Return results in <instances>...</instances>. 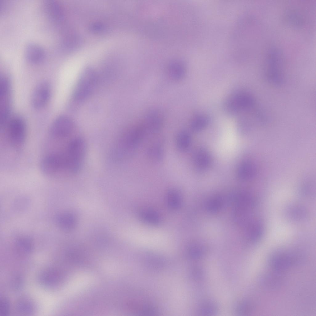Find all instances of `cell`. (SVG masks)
<instances>
[{"label": "cell", "instance_id": "obj_19", "mask_svg": "<svg viewBox=\"0 0 316 316\" xmlns=\"http://www.w3.org/2000/svg\"><path fill=\"white\" fill-rule=\"evenodd\" d=\"M168 69L170 77L175 80L182 78L185 74V66L179 60H174L170 63Z\"/></svg>", "mask_w": 316, "mask_h": 316}, {"label": "cell", "instance_id": "obj_26", "mask_svg": "<svg viewBox=\"0 0 316 316\" xmlns=\"http://www.w3.org/2000/svg\"><path fill=\"white\" fill-rule=\"evenodd\" d=\"M141 219L146 223L155 225L158 223L160 218L157 214L155 212L149 210H143L139 213Z\"/></svg>", "mask_w": 316, "mask_h": 316}, {"label": "cell", "instance_id": "obj_1", "mask_svg": "<svg viewBox=\"0 0 316 316\" xmlns=\"http://www.w3.org/2000/svg\"><path fill=\"white\" fill-rule=\"evenodd\" d=\"M147 133L143 125L134 127L120 137L114 150L115 157L122 159L132 155L143 140Z\"/></svg>", "mask_w": 316, "mask_h": 316}, {"label": "cell", "instance_id": "obj_28", "mask_svg": "<svg viewBox=\"0 0 316 316\" xmlns=\"http://www.w3.org/2000/svg\"><path fill=\"white\" fill-rule=\"evenodd\" d=\"M16 243L18 249L21 252L27 254L31 252L32 245L29 238L27 237L20 238L17 240Z\"/></svg>", "mask_w": 316, "mask_h": 316}, {"label": "cell", "instance_id": "obj_5", "mask_svg": "<svg viewBox=\"0 0 316 316\" xmlns=\"http://www.w3.org/2000/svg\"><path fill=\"white\" fill-rule=\"evenodd\" d=\"M5 127L6 138L10 144L16 149L21 148L24 144L26 136V127L24 120L20 117H15Z\"/></svg>", "mask_w": 316, "mask_h": 316}, {"label": "cell", "instance_id": "obj_2", "mask_svg": "<svg viewBox=\"0 0 316 316\" xmlns=\"http://www.w3.org/2000/svg\"><path fill=\"white\" fill-rule=\"evenodd\" d=\"M281 51L276 48L269 49L265 57L264 70L270 83L279 85L283 82V57Z\"/></svg>", "mask_w": 316, "mask_h": 316}, {"label": "cell", "instance_id": "obj_20", "mask_svg": "<svg viewBox=\"0 0 316 316\" xmlns=\"http://www.w3.org/2000/svg\"><path fill=\"white\" fill-rule=\"evenodd\" d=\"M57 222L59 227L64 231H69L73 228L76 223L74 217L71 214L64 213L57 217Z\"/></svg>", "mask_w": 316, "mask_h": 316}, {"label": "cell", "instance_id": "obj_21", "mask_svg": "<svg viewBox=\"0 0 316 316\" xmlns=\"http://www.w3.org/2000/svg\"><path fill=\"white\" fill-rule=\"evenodd\" d=\"M255 169L254 165L250 162L246 161L241 163L237 170V175L242 180L251 178L253 176Z\"/></svg>", "mask_w": 316, "mask_h": 316}, {"label": "cell", "instance_id": "obj_12", "mask_svg": "<svg viewBox=\"0 0 316 316\" xmlns=\"http://www.w3.org/2000/svg\"><path fill=\"white\" fill-rule=\"evenodd\" d=\"M61 279L59 272L53 268H48L42 271L38 278L40 284L47 288H53L58 286Z\"/></svg>", "mask_w": 316, "mask_h": 316}, {"label": "cell", "instance_id": "obj_9", "mask_svg": "<svg viewBox=\"0 0 316 316\" xmlns=\"http://www.w3.org/2000/svg\"><path fill=\"white\" fill-rule=\"evenodd\" d=\"M10 84L9 80L5 77L0 80V115L1 126L4 127L10 112Z\"/></svg>", "mask_w": 316, "mask_h": 316}, {"label": "cell", "instance_id": "obj_23", "mask_svg": "<svg viewBox=\"0 0 316 316\" xmlns=\"http://www.w3.org/2000/svg\"><path fill=\"white\" fill-rule=\"evenodd\" d=\"M286 17L289 22L293 25L296 26H301L306 22L305 14L303 15L300 10L296 9H290L288 10Z\"/></svg>", "mask_w": 316, "mask_h": 316}, {"label": "cell", "instance_id": "obj_27", "mask_svg": "<svg viewBox=\"0 0 316 316\" xmlns=\"http://www.w3.org/2000/svg\"><path fill=\"white\" fill-rule=\"evenodd\" d=\"M209 122L208 118L205 115L196 117L192 121L191 124L192 129L194 131H199L204 128Z\"/></svg>", "mask_w": 316, "mask_h": 316}, {"label": "cell", "instance_id": "obj_24", "mask_svg": "<svg viewBox=\"0 0 316 316\" xmlns=\"http://www.w3.org/2000/svg\"><path fill=\"white\" fill-rule=\"evenodd\" d=\"M167 201L169 206L173 209H178L181 204V198L179 192L174 189L168 191L167 195Z\"/></svg>", "mask_w": 316, "mask_h": 316}, {"label": "cell", "instance_id": "obj_16", "mask_svg": "<svg viewBox=\"0 0 316 316\" xmlns=\"http://www.w3.org/2000/svg\"><path fill=\"white\" fill-rule=\"evenodd\" d=\"M280 272L273 270V272L267 273L264 275L260 279L262 285L268 289L278 288L283 281V277Z\"/></svg>", "mask_w": 316, "mask_h": 316}, {"label": "cell", "instance_id": "obj_29", "mask_svg": "<svg viewBox=\"0 0 316 316\" xmlns=\"http://www.w3.org/2000/svg\"><path fill=\"white\" fill-rule=\"evenodd\" d=\"M10 303L7 299L4 297L1 298L0 300V316H5L9 313Z\"/></svg>", "mask_w": 316, "mask_h": 316}, {"label": "cell", "instance_id": "obj_11", "mask_svg": "<svg viewBox=\"0 0 316 316\" xmlns=\"http://www.w3.org/2000/svg\"><path fill=\"white\" fill-rule=\"evenodd\" d=\"M51 89L49 83L42 81L35 87L32 94L31 103L35 108L44 107L48 102L50 97Z\"/></svg>", "mask_w": 316, "mask_h": 316}, {"label": "cell", "instance_id": "obj_3", "mask_svg": "<svg viewBox=\"0 0 316 316\" xmlns=\"http://www.w3.org/2000/svg\"><path fill=\"white\" fill-rule=\"evenodd\" d=\"M40 167L44 175L51 178L57 179L66 174H70L68 160L65 152L47 155L41 160Z\"/></svg>", "mask_w": 316, "mask_h": 316}, {"label": "cell", "instance_id": "obj_30", "mask_svg": "<svg viewBox=\"0 0 316 316\" xmlns=\"http://www.w3.org/2000/svg\"><path fill=\"white\" fill-rule=\"evenodd\" d=\"M251 309V305L247 302H244L240 304L237 308L239 314L248 313Z\"/></svg>", "mask_w": 316, "mask_h": 316}, {"label": "cell", "instance_id": "obj_4", "mask_svg": "<svg viewBox=\"0 0 316 316\" xmlns=\"http://www.w3.org/2000/svg\"><path fill=\"white\" fill-rule=\"evenodd\" d=\"M85 151V141L80 137L75 138L69 143L65 152L68 161L70 174H75L80 171Z\"/></svg>", "mask_w": 316, "mask_h": 316}, {"label": "cell", "instance_id": "obj_6", "mask_svg": "<svg viewBox=\"0 0 316 316\" xmlns=\"http://www.w3.org/2000/svg\"><path fill=\"white\" fill-rule=\"evenodd\" d=\"M253 98L248 93L239 92L230 96L225 101L224 107L226 111L231 115L252 110L255 107Z\"/></svg>", "mask_w": 316, "mask_h": 316}, {"label": "cell", "instance_id": "obj_10", "mask_svg": "<svg viewBox=\"0 0 316 316\" xmlns=\"http://www.w3.org/2000/svg\"><path fill=\"white\" fill-rule=\"evenodd\" d=\"M297 257L292 253L279 252L272 255L269 259V264L274 270L281 272L286 270L294 264Z\"/></svg>", "mask_w": 316, "mask_h": 316}, {"label": "cell", "instance_id": "obj_17", "mask_svg": "<svg viewBox=\"0 0 316 316\" xmlns=\"http://www.w3.org/2000/svg\"><path fill=\"white\" fill-rule=\"evenodd\" d=\"M193 160L196 167L201 170L209 168L211 163V157L207 151L203 149H199L194 153Z\"/></svg>", "mask_w": 316, "mask_h": 316}, {"label": "cell", "instance_id": "obj_14", "mask_svg": "<svg viewBox=\"0 0 316 316\" xmlns=\"http://www.w3.org/2000/svg\"><path fill=\"white\" fill-rule=\"evenodd\" d=\"M24 55L26 59L33 64L41 62L44 59V50L40 45L33 43H29L26 46Z\"/></svg>", "mask_w": 316, "mask_h": 316}, {"label": "cell", "instance_id": "obj_7", "mask_svg": "<svg viewBox=\"0 0 316 316\" xmlns=\"http://www.w3.org/2000/svg\"><path fill=\"white\" fill-rule=\"evenodd\" d=\"M96 73L91 69L84 71L81 75L75 88L73 97L77 101H82L91 95L97 82Z\"/></svg>", "mask_w": 316, "mask_h": 316}, {"label": "cell", "instance_id": "obj_8", "mask_svg": "<svg viewBox=\"0 0 316 316\" xmlns=\"http://www.w3.org/2000/svg\"><path fill=\"white\" fill-rule=\"evenodd\" d=\"M74 128L73 123L70 118L65 115L60 116L57 118L51 125L49 135L54 139H63L72 134Z\"/></svg>", "mask_w": 316, "mask_h": 316}, {"label": "cell", "instance_id": "obj_13", "mask_svg": "<svg viewBox=\"0 0 316 316\" xmlns=\"http://www.w3.org/2000/svg\"><path fill=\"white\" fill-rule=\"evenodd\" d=\"M162 124L161 114L157 110H153L147 114L143 125L147 133L154 134L160 131Z\"/></svg>", "mask_w": 316, "mask_h": 316}, {"label": "cell", "instance_id": "obj_15", "mask_svg": "<svg viewBox=\"0 0 316 316\" xmlns=\"http://www.w3.org/2000/svg\"><path fill=\"white\" fill-rule=\"evenodd\" d=\"M45 13L48 18L52 21L58 23L63 18L62 9L59 3L54 0H48L44 4Z\"/></svg>", "mask_w": 316, "mask_h": 316}, {"label": "cell", "instance_id": "obj_22", "mask_svg": "<svg viewBox=\"0 0 316 316\" xmlns=\"http://www.w3.org/2000/svg\"><path fill=\"white\" fill-rule=\"evenodd\" d=\"M176 146L178 149L185 151L189 148L191 139L189 134L186 131H181L177 134L175 140Z\"/></svg>", "mask_w": 316, "mask_h": 316}, {"label": "cell", "instance_id": "obj_25", "mask_svg": "<svg viewBox=\"0 0 316 316\" xmlns=\"http://www.w3.org/2000/svg\"><path fill=\"white\" fill-rule=\"evenodd\" d=\"M16 308L20 313L23 314H29L33 310V305L31 301L25 297L20 299L17 301Z\"/></svg>", "mask_w": 316, "mask_h": 316}, {"label": "cell", "instance_id": "obj_18", "mask_svg": "<svg viewBox=\"0 0 316 316\" xmlns=\"http://www.w3.org/2000/svg\"><path fill=\"white\" fill-rule=\"evenodd\" d=\"M164 150L161 143L156 142L151 144L148 148L146 154L148 159L155 162L161 160L163 157Z\"/></svg>", "mask_w": 316, "mask_h": 316}]
</instances>
